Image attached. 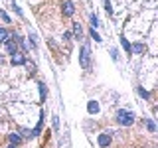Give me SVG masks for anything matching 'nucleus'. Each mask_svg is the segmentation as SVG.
<instances>
[{"instance_id":"1","label":"nucleus","mask_w":158,"mask_h":148,"mask_svg":"<svg viewBox=\"0 0 158 148\" xmlns=\"http://www.w3.org/2000/svg\"><path fill=\"white\" fill-rule=\"evenodd\" d=\"M117 121H119V125L123 126H128L135 123V114L131 113V111H124V109H121L119 113H117Z\"/></svg>"},{"instance_id":"2","label":"nucleus","mask_w":158,"mask_h":148,"mask_svg":"<svg viewBox=\"0 0 158 148\" xmlns=\"http://www.w3.org/2000/svg\"><path fill=\"white\" fill-rule=\"evenodd\" d=\"M79 63H81V67H83V69H89V65H91V49H89V46H83V47H81Z\"/></svg>"},{"instance_id":"3","label":"nucleus","mask_w":158,"mask_h":148,"mask_svg":"<svg viewBox=\"0 0 158 148\" xmlns=\"http://www.w3.org/2000/svg\"><path fill=\"white\" fill-rule=\"evenodd\" d=\"M109 144H111V134H101V136H99V146H109Z\"/></svg>"},{"instance_id":"4","label":"nucleus","mask_w":158,"mask_h":148,"mask_svg":"<svg viewBox=\"0 0 158 148\" xmlns=\"http://www.w3.org/2000/svg\"><path fill=\"white\" fill-rule=\"evenodd\" d=\"M87 111H89L91 114L99 113V103H97V101H89V105H87Z\"/></svg>"},{"instance_id":"5","label":"nucleus","mask_w":158,"mask_h":148,"mask_svg":"<svg viewBox=\"0 0 158 148\" xmlns=\"http://www.w3.org/2000/svg\"><path fill=\"white\" fill-rule=\"evenodd\" d=\"M73 12H75V8H73V2H65V4H63V14H65V16H71Z\"/></svg>"},{"instance_id":"6","label":"nucleus","mask_w":158,"mask_h":148,"mask_svg":"<svg viewBox=\"0 0 158 148\" xmlns=\"http://www.w3.org/2000/svg\"><path fill=\"white\" fill-rule=\"evenodd\" d=\"M24 61H26L24 56H22V53H18V51L12 56V63H14V65H20V63H24Z\"/></svg>"},{"instance_id":"7","label":"nucleus","mask_w":158,"mask_h":148,"mask_svg":"<svg viewBox=\"0 0 158 148\" xmlns=\"http://www.w3.org/2000/svg\"><path fill=\"white\" fill-rule=\"evenodd\" d=\"M133 51H135V53H142V51H144V46H142V44H135V46H133Z\"/></svg>"},{"instance_id":"8","label":"nucleus","mask_w":158,"mask_h":148,"mask_svg":"<svg viewBox=\"0 0 158 148\" xmlns=\"http://www.w3.org/2000/svg\"><path fill=\"white\" fill-rule=\"evenodd\" d=\"M20 140H22V136H20V134H10V142H12V144H18Z\"/></svg>"},{"instance_id":"9","label":"nucleus","mask_w":158,"mask_h":148,"mask_svg":"<svg viewBox=\"0 0 158 148\" xmlns=\"http://www.w3.org/2000/svg\"><path fill=\"white\" fill-rule=\"evenodd\" d=\"M8 32H6V30H0V42H8Z\"/></svg>"},{"instance_id":"10","label":"nucleus","mask_w":158,"mask_h":148,"mask_svg":"<svg viewBox=\"0 0 158 148\" xmlns=\"http://www.w3.org/2000/svg\"><path fill=\"white\" fill-rule=\"evenodd\" d=\"M146 126H148V130H150V132H154V130H156V125H154L152 121H146Z\"/></svg>"},{"instance_id":"11","label":"nucleus","mask_w":158,"mask_h":148,"mask_svg":"<svg viewBox=\"0 0 158 148\" xmlns=\"http://www.w3.org/2000/svg\"><path fill=\"white\" fill-rule=\"evenodd\" d=\"M8 51H10V53H14V51H16V44H14V42H8Z\"/></svg>"},{"instance_id":"12","label":"nucleus","mask_w":158,"mask_h":148,"mask_svg":"<svg viewBox=\"0 0 158 148\" xmlns=\"http://www.w3.org/2000/svg\"><path fill=\"white\" fill-rule=\"evenodd\" d=\"M40 93H42V101L45 99V85L44 83H40Z\"/></svg>"},{"instance_id":"13","label":"nucleus","mask_w":158,"mask_h":148,"mask_svg":"<svg viewBox=\"0 0 158 148\" xmlns=\"http://www.w3.org/2000/svg\"><path fill=\"white\" fill-rule=\"evenodd\" d=\"M91 26H93V30L99 26V22H97V16H91Z\"/></svg>"},{"instance_id":"14","label":"nucleus","mask_w":158,"mask_h":148,"mask_svg":"<svg viewBox=\"0 0 158 148\" xmlns=\"http://www.w3.org/2000/svg\"><path fill=\"white\" fill-rule=\"evenodd\" d=\"M0 18H2L4 22H10V18H8V14H6V12H2V10H0Z\"/></svg>"},{"instance_id":"15","label":"nucleus","mask_w":158,"mask_h":148,"mask_svg":"<svg viewBox=\"0 0 158 148\" xmlns=\"http://www.w3.org/2000/svg\"><path fill=\"white\" fill-rule=\"evenodd\" d=\"M73 32H75V36H81V26H79V24L73 26Z\"/></svg>"},{"instance_id":"16","label":"nucleus","mask_w":158,"mask_h":148,"mask_svg":"<svg viewBox=\"0 0 158 148\" xmlns=\"http://www.w3.org/2000/svg\"><path fill=\"white\" fill-rule=\"evenodd\" d=\"M91 36H93V38H95V40H97V42H101V38H99V34H97V32H95V30H91Z\"/></svg>"},{"instance_id":"17","label":"nucleus","mask_w":158,"mask_h":148,"mask_svg":"<svg viewBox=\"0 0 158 148\" xmlns=\"http://www.w3.org/2000/svg\"><path fill=\"white\" fill-rule=\"evenodd\" d=\"M10 148H16V146H14V144H12V146H10Z\"/></svg>"}]
</instances>
